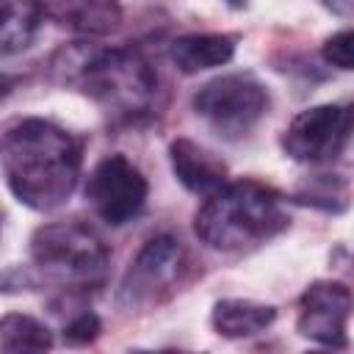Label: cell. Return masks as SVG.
<instances>
[{
	"label": "cell",
	"mask_w": 354,
	"mask_h": 354,
	"mask_svg": "<svg viewBox=\"0 0 354 354\" xmlns=\"http://www.w3.org/2000/svg\"><path fill=\"white\" fill-rule=\"evenodd\" d=\"M274 318H277V310L271 304H260L252 299H221L213 304V313H210L213 329L230 340L260 335L274 324Z\"/></svg>",
	"instance_id": "13"
},
{
	"label": "cell",
	"mask_w": 354,
	"mask_h": 354,
	"mask_svg": "<svg viewBox=\"0 0 354 354\" xmlns=\"http://www.w3.org/2000/svg\"><path fill=\"white\" fill-rule=\"evenodd\" d=\"M288 227L285 199L257 180L224 183L205 196L194 216L196 238L216 252H241L271 241Z\"/></svg>",
	"instance_id": "3"
},
{
	"label": "cell",
	"mask_w": 354,
	"mask_h": 354,
	"mask_svg": "<svg viewBox=\"0 0 354 354\" xmlns=\"http://www.w3.org/2000/svg\"><path fill=\"white\" fill-rule=\"evenodd\" d=\"M53 72L64 86L97 102L113 122H141L158 105V72L136 50L72 44L53 58Z\"/></svg>",
	"instance_id": "2"
},
{
	"label": "cell",
	"mask_w": 354,
	"mask_h": 354,
	"mask_svg": "<svg viewBox=\"0 0 354 354\" xmlns=\"http://www.w3.org/2000/svg\"><path fill=\"white\" fill-rule=\"evenodd\" d=\"M351 138V108L326 102L293 116L282 133V149L299 163H329L343 155Z\"/></svg>",
	"instance_id": "6"
},
{
	"label": "cell",
	"mask_w": 354,
	"mask_h": 354,
	"mask_svg": "<svg viewBox=\"0 0 354 354\" xmlns=\"http://www.w3.org/2000/svg\"><path fill=\"white\" fill-rule=\"evenodd\" d=\"M227 3H230L232 8H243V6H246V0H227Z\"/></svg>",
	"instance_id": "20"
},
{
	"label": "cell",
	"mask_w": 354,
	"mask_h": 354,
	"mask_svg": "<svg viewBox=\"0 0 354 354\" xmlns=\"http://www.w3.org/2000/svg\"><path fill=\"white\" fill-rule=\"evenodd\" d=\"M0 348L3 351H47L53 348V332L33 315L8 313L0 318Z\"/></svg>",
	"instance_id": "15"
},
{
	"label": "cell",
	"mask_w": 354,
	"mask_h": 354,
	"mask_svg": "<svg viewBox=\"0 0 354 354\" xmlns=\"http://www.w3.org/2000/svg\"><path fill=\"white\" fill-rule=\"evenodd\" d=\"M100 318L94 315V313H80V315H75L66 326H64V340L69 343V346H86V343H91L97 335H100Z\"/></svg>",
	"instance_id": "17"
},
{
	"label": "cell",
	"mask_w": 354,
	"mask_h": 354,
	"mask_svg": "<svg viewBox=\"0 0 354 354\" xmlns=\"http://www.w3.org/2000/svg\"><path fill=\"white\" fill-rule=\"evenodd\" d=\"M194 111L202 116L218 136L241 138L246 136L268 108L266 86L249 72H232L207 80L194 94Z\"/></svg>",
	"instance_id": "5"
},
{
	"label": "cell",
	"mask_w": 354,
	"mask_h": 354,
	"mask_svg": "<svg viewBox=\"0 0 354 354\" xmlns=\"http://www.w3.org/2000/svg\"><path fill=\"white\" fill-rule=\"evenodd\" d=\"M169 160H171L174 177L191 194L207 196L227 183L224 160L191 138H174L169 144Z\"/></svg>",
	"instance_id": "11"
},
{
	"label": "cell",
	"mask_w": 354,
	"mask_h": 354,
	"mask_svg": "<svg viewBox=\"0 0 354 354\" xmlns=\"http://www.w3.org/2000/svg\"><path fill=\"white\" fill-rule=\"evenodd\" d=\"M80 144L55 122L28 116L0 136V169L6 185L30 210L64 205L80 177Z\"/></svg>",
	"instance_id": "1"
},
{
	"label": "cell",
	"mask_w": 354,
	"mask_h": 354,
	"mask_svg": "<svg viewBox=\"0 0 354 354\" xmlns=\"http://www.w3.org/2000/svg\"><path fill=\"white\" fill-rule=\"evenodd\" d=\"M41 22L36 0H0V58L30 47Z\"/></svg>",
	"instance_id": "14"
},
{
	"label": "cell",
	"mask_w": 354,
	"mask_h": 354,
	"mask_svg": "<svg viewBox=\"0 0 354 354\" xmlns=\"http://www.w3.org/2000/svg\"><path fill=\"white\" fill-rule=\"evenodd\" d=\"M351 44H354V36H351L348 28L346 30H337L335 36H329L324 41V58H326V64L348 72L354 66V50H351Z\"/></svg>",
	"instance_id": "16"
},
{
	"label": "cell",
	"mask_w": 354,
	"mask_h": 354,
	"mask_svg": "<svg viewBox=\"0 0 354 354\" xmlns=\"http://www.w3.org/2000/svg\"><path fill=\"white\" fill-rule=\"evenodd\" d=\"M14 86H17V77L14 75H6V72H0V102L14 91Z\"/></svg>",
	"instance_id": "18"
},
{
	"label": "cell",
	"mask_w": 354,
	"mask_h": 354,
	"mask_svg": "<svg viewBox=\"0 0 354 354\" xmlns=\"http://www.w3.org/2000/svg\"><path fill=\"white\" fill-rule=\"evenodd\" d=\"M324 6H329L335 14H348V8H351V0H324Z\"/></svg>",
	"instance_id": "19"
},
{
	"label": "cell",
	"mask_w": 354,
	"mask_h": 354,
	"mask_svg": "<svg viewBox=\"0 0 354 354\" xmlns=\"http://www.w3.org/2000/svg\"><path fill=\"white\" fill-rule=\"evenodd\" d=\"M147 194H149V185L141 169L119 152L105 155L86 180L88 205L111 227H122L133 221L144 210Z\"/></svg>",
	"instance_id": "7"
},
{
	"label": "cell",
	"mask_w": 354,
	"mask_h": 354,
	"mask_svg": "<svg viewBox=\"0 0 354 354\" xmlns=\"http://www.w3.org/2000/svg\"><path fill=\"white\" fill-rule=\"evenodd\" d=\"M30 260L58 285L91 288L105 279L108 249L86 224L55 221L44 224L30 235Z\"/></svg>",
	"instance_id": "4"
},
{
	"label": "cell",
	"mask_w": 354,
	"mask_h": 354,
	"mask_svg": "<svg viewBox=\"0 0 354 354\" xmlns=\"http://www.w3.org/2000/svg\"><path fill=\"white\" fill-rule=\"evenodd\" d=\"M235 55V36L227 33H185L169 44V58L183 75L221 66Z\"/></svg>",
	"instance_id": "12"
},
{
	"label": "cell",
	"mask_w": 354,
	"mask_h": 354,
	"mask_svg": "<svg viewBox=\"0 0 354 354\" xmlns=\"http://www.w3.org/2000/svg\"><path fill=\"white\" fill-rule=\"evenodd\" d=\"M41 17L83 36H108L122 25L119 0H36Z\"/></svg>",
	"instance_id": "10"
},
{
	"label": "cell",
	"mask_w": 354,
	"mask_h": 354,
	"mask_svg": "<svg viewBox=\"0 0 354 354\" xmlns=\"http://www.w3.org/2000/svg\"><path fill=\"white\" fill-rule=\"evenodd\" d=\"M183 266H185V249L177 238L171 235L149 238L133 257L119 285V304L133 310L160 301V296L169 293L180 279Z\"/></svg>",
	"instance_id": "8"
},
{
	"label": "cell",
	"mask_w": 354,
	"mask_h": 354,
	"mask_svg": "<svg viewBox=\"0 0 354 354\" xmlns=\"http://www.w3.org/2000/svg\"><path fill=\"white\" fill-rule=\"evenodd\" d=\"M348 315H351V290L337 279H318L299 299L296 329L301 337L315 340L321 346L346 348Z\"/></svg>",
	"instance_id": "9"
}]
</instances>
